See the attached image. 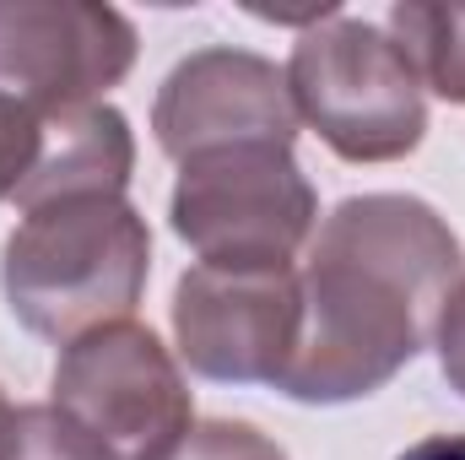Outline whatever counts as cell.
<instances>
[{
    "label": "cell",
    "mask_w": 465,
    "mask_h": 460,
    "mask_svg": "<svg viewBox=\"0 0 465 460\" xmlns=\"http://www.w3.org/2000/svg\"><path fill=\"white\" fill-rule=\"evenodd\" d=\"M135 65V27L104 0H0V93L38 115L98 104Z\"/></svg>",
    "instance_id": "cell-7"
},
{
    "label": "cell",
    "mask_w": 465,
    "mask_h": 460,
    "mask_svg": "<svg viewBox=\"0 0 465 460\" xmlns=\"http://www.w3.org/2000/svg\"><path fill=\"white\" fill-rule=\"evenodd\" d=\"M0 406H5V395H0Z\"/></svg>",
    "instance_id": "cell-16"
},
{
    "label": "cell",
    "mask_w": 465,
    "mask_h": 460,
    "mask_svg": "<svg viewBox=\"0 0 465 460\" xmlns=\"http://www.w3.org/2000/svg\"><path fill=\"white\" fill-rule=\"evenodd\" d=\"M130 168H135V135L119 109L109 104L54 109L38 115V157L11 201L33 212L65 195H124Z\"/></svg>",
    "instance_id": "cell-9"
},
{
    "label": "cell",
    "mask_w": 465,
    "mask_h": 460,
    "mask_svg": "<svg viewBox=\"0 0 465 460\" xmlns=\"http://www.w3.org/2000/svg\"><path fill=\"white\" fill-rule=\"evenodd\" d=\"M390 38L422 87H433L444 104H465V5L395 0Z\"/></svg>",
    "instance_id": "cell-10"
},
{
    "label": "cell",
    "mask_w": 465,
    "mask_h": 460,
    "mask_svg": "<svg viewBox=\"0 0 465 460\" xmlns=\"http://www.w3.org/2000/svg\"><path fill=\"white\" fill-rule=\"evenodd\" d=\"M0 460H114V455L49 401V406H0Z\"/></svg>",
    "instance_id": "cell-11"
},
{
    "label": "cell",
    "mask_w": 465,
    "mask_h": 460,
    "mask_svg": "<svg viewBox=\"0 0 465 460\" xmlns=\"http://www.w3.org/2000/svg\"><path fill=\"white\" fill-rule=\"evenodd\" d=\"M287 93L298 119L320 130V141L347 163H395L417 152L428 130L417 71L406 65L395 38L362 16L325 11L298 33Z\"/></svg>",
    "instance_id": "cell-3"
},
{
    "label": "cell",
    "mask_w": 465,
    "mask_h": 460,
    "mask_svg": "<svg viewBox=\"0 0 465 460\" xmlns=\"http://www.w3.org/2000/svg\"><path fill=\"white\" fill-rule=\"evenodd\" d=\"M152 233L124 195H65L22 212L5 238V309L44 342H82L130 320L146 293Z\"/></svg>",
    "instance_id": "cell-2"
},
{
    "label": "cell",
    "mask_w": 465,
    "mask_h": 460,
    "mask_svg": "<svg viewBox=\"0 0 465 460\" xmlns=\"http://www.w3.org/2000/svg\"><path fill=\"white\" fill-rule=\"evenodd\" d=\"M395 460H465V434H433V439H417L411 450H401Z\"/></svg>",
    "instance_id": "cell-15"
},
{
    "label": "cell",
    "mask_w": 465,
    "mask_h": 460,
    "mask_svg": "<svg viewBox=\"0 0 465 460\" xmlns=\"http://www.w3.org/2000/svg\"><path fill=\"white\" fill-rule=\"evenodd\" d=\"M439 363H444L450 390L465 395V276H460V287L450 293L444 315H439Z\"/></svg>",
    "instance_id": "cell-14"
},
{
    "label": "cell",
    "mask_w": 465,
    "mask_h": 460,
    "mask_svg": "<svg viewBox=\"0 0 465 460\" xmlns=\"http://www.w3.org/2000/svg\"><path fill=\"white\" fill-rule=\"evenodd\" d=\"M465 276L455 228L417 195H351L309 244L303 331L276 390L309 406L362 401L439 336Z\"/></svg>",
    "instance_id": "cell-1"
},
{
    "label": "cell",
    "mask_w": 465,
    "mask_h": 460,
    "mask_svg": "<svg viewBox=\"0 0 465 460\" xmlns=\"http://www.w3.org/2000/svg\"><path fill=\"white\" fill-rule=\"evenodd\" d=\"M33 157H38V109L0 93V201L22 190V179L33 174Z\"/></svg>",
    "instance_id": "cell-13"
},
{
    "label": "cell",
    "mask_w": 465,
    "mask_h": 460,
    "mask_svg": "<svg viewBox=\"0 0 465 460\" xmlns=\"http://www.w3.org/2000/svg\"><path fill=\"white\" fill-rule=\"evenodd\" d=\"M157 146L173 163L223 146H292L298 109L287 93V71L249 49H201L179 60L152 109Z\"/></svg>",
    "instance_id": "cell-8"
},
{
    "label": "cell",
    "mask_w": 465,
    "mask_h": 460,
    "mask_svg": "<svg viewBox=\"0 0 465 460\" xmlns=\"http://www.w3.org/2000/svg\"><path fill=\"white\" fill-rule=\"evenodd\" d=\"M298 331L303 287L292 265H190L173 287L179 357L201 379L276 385Z\"/></svg>",
    "instance_id": "cell-6"
},
{
    "label": "cell",
    "mask_w": 465,
    "mask_h": 460,
    "mask_svg": "<svg viewBox=\"0 0 465 460\" xmlns=\"http://www.w3.org/2000/svg\"><path fill=\"white\" fill-rule=\"evenodd\" d=\"M168 217L201 265H292L320 201L292 146H223L179 163Z\"/></svg>",
    "instance_id": "cell-4"
},
{
    "label": "cell",
    "mask_w": 465,
    "mask_h": 460,
    "mask_svg": "<svg viewBox=\"0 0 465 460\" xmlns=\"http://www.w3.org/2000/svg\"><path fill=\"white\" fill-rule=\"evenodd\" d=\"M168 460H287V450L276 439H265L254 423L217 417V423H195Z\"/></svg>",
    "instance_id": "cell-12"
},
{
    "label": "cell",
    "mask_w": 465,
    "mask_h": 460,
    "mask_svg": "<svg viewBox=\"0 0 465 460\" xmlns=\"http://www.w3.org/2000/svg\"><path fill=\"white\" fill-rule=\"evenodd\" d=\"M54 406L114 460H168L195 428V401L173 352L135 320L87 331L60 352Z\"/></svg>",
    "instance_id": "cell-5"
}]
</instances>
